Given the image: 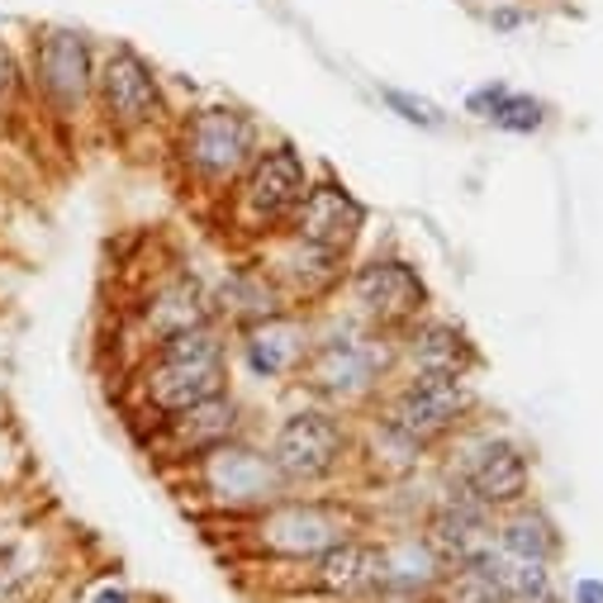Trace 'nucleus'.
Returning a JSON list of instances; mask_svg holds the SVG:
<instances>
[{"instance_id": "obj_1", "label": "nucleus", "mask_w": 603, "mask_h": 603, "mask_svg": "<svg viewBox=\"0 0 603 603\" xmlns=\"http://www.w3.org/2000/svg\"><path fill=\"white\" fill-rule=\"evenodd\" d=\"M138 390L152 405L157 423L200 405V399L224 395L228 390V352H224L219 333L205 323V328H191V333L162 338L138 371Z\"/></svg>"}, {"instance_id": "obj_2", "label": "nucleus", "mask_w": 603, "mask_h": 603, "mask_svg": "<svg viewBox=\"0 0 603 603\" xmlns=\"http://www.w3.org/2000/svg\"><path fill=\"white\" fill-rule=\"evenodd\" d=\"M476 405L466 380H452V376H409L399 390L385 399V413H380V428L395 447L405 452H428L437 447L442 437H452L462 419Z\"/></svg>"}, {"instance_id": "obj_3", "label": "nucleus", "mask_w": 603, "mask_h": 603, "mask_svg": "<svg viewBox=\"0 0 603 603\" xmlns=\"http://www.w3.org/2000/svg\"><path fill=\"white\" fill-rule=\"evenodd\" d=\"M348 537H356V513L328 499H276L248 523V542L257 551L291 556V561H314Z\"/></svg>"}, {"instance_id": "obj_4", "label": "nucleus", "mask_w": 603, "mask_h": 603, "mask_svg": "<svg viewBox=\"0 0 603 603\" xmlns=\"http://www.w3.org/2000/svg\"><path fill=\"white\" fill-rule=\"evenodd\" d=\"M177 152L185 171L205 185H234L257 157V128L238 110H195L181 124Z\"/></svg>"}, {"instance_id": "obj_5", "label": "nucleus", "mask_w": 603, "mask_h": 603, "mask_svg": "<svg viewBox=\"0 0 603 603\" xmlns=\"http://www.w3.org/2000/svg\"><path fill=\"white\" fill-rule=\"evenodd\" d=\"M309 191V177H305V162L291 143H276V148L257 152L248 171L238 177V219L257 228V234H285L291 214L299 209V200Z\"/></svg>"}, {"instance_id": "obj_6", "label": "nucleus", "mask_w": 603, "mask_h": 603, "mask_svg": "<svg viewBox=\"0 0 603 603\" xmlns=\"http://www.w3.org/2000/svg\"><path fill=\"white\" fill-rule=\"evenodd\" d=\"M195 480H200V490L214 499V509H228V513H262L291 490V485L276 476L271 456L238 447V442H224V447L200 456Z\"/></svg>"}, {"instance_id": "obj_7", "label": "nucleus", "mask_w": 603, "mask_h": 603, "mask_svg": "<svg viewBox=\"0 0 603 603\" xmlns=\"http://www.w3.org/2000/svg\"><path fill=\"white\" fill-rule=\"evenodd\" d=\"M348 456V428L323 409L291 413L271 437V466L285 485H319Z\"/></svg>"}, {"instance_id": "obj_8", "label": "nucleus", "mask_w": 603, "mask_h": 603, "mask_svg": "<svg viewBox=\"0 0 603 603\" xmlns=\"http://www.w3.org/2000/svg\"><path fill=\"white\" fill-rule=\"evenodd\" d=\"M385 356L390 352H385V342H376V338L338 333V338L314 342L305 366H299L295 376H299V385H309V390L323 399H362L380 385Z\"/></svg>"}, {"instance_id": "obj_9", "label": "nucleus", "mask_w": 603, "mask_h": 603, "mask_svg": "<svg viewBox=\"0 0 603 603\" xmlns=\"http://www.w3.org/2000/svg\"><path fill=\"white\" fill-rule=\"evenodd\" d=\"M352 299L380 333H409L428 309V285L409 262L399 257H376L352 271Z\"/></svg>"}, {"instance_id": "obj_10", "label": "nucleus", "mask_w": 603, "mask_h": 603, "mask_svg": "<svg viewBox=\"0 0 603 603\" xmlns=\"http://www.w3.org/2000/svg\"><path fill=\"white\" fill-rule=\"evenodd\" d=\"M362 228H366L362 200L338 181H319V185H309L305 191L299 209L291 214V224H285V234L309 242V248H319V252L348 257L356 248V238H362Z\"/></svg>"}, {"instance_id": "obj_11", "label": "nucleus", "mask_w": 603, "mask_h": 603, "mask_svg": "<svg viewBox=\"0 0 603 603\" xmlns=\"http://www.w3.org/2000/svg\"><path fill=\"white\" fill-rule=\"evenodd\" d=\"M527 480H533L527 456H523V447H513L509 437L476 442V447L466 452L462 470H456V490H466L470 499H480L490 513H504L513 504H523V499H527Z\"/></svg>"}, {"instance_id": "obj_12", "label": "nucleus", "mask_w": 603, "mask_h": 603, "mask_svg": "<svg viewBox=\"0 0 603 603\" xmlns=\"http://www.w3.org/2000/svg\"><path fill=\"white\" fill-rule=\"evenodd\" d=\"M423 547L437 556L442 570L476 561V556H485L494 547V513L485 509L480 499H470L466 490H452L433 513H428Z\"/></svg>"}, {"instance_id": "obj_13", "label": "nucleus", "mask_w": 603, "mask_h": 603, "mask_svg": "<svg viewBox=\"0 0 603 603\" xmlns=\"http://www.w3.org/2000/svg\"><path fill=\"white\" fill-rule=\"evenodd\" d=\"M100 105H105L114 128H148L162 114V91H157L152 67L134 48H114L100 67Z\"/></svg>"}, {"instance_id": "obj_14", "label": "nucleus", "mask_w": 603, "mask_h": 603, "mask_svg": "<svg viewBox=\"0 0 603 603\" xmlns=\"http://www.w3.org/2000/svg\"><path fill=\"white\" fill-rule=\"evenodd\" d=\"M238 399L234 395H214V399H200V405L171 413V419L157 423V442L177 456V462H200L205 452L224 447V442L238 437Z\"/></svg>"}, {"instance_id": "obj_15", "label": "nucleus", "mask_w": 603, "mask_h": 603, "mask_svg": "<svg viewBox=\"0 0 603 603\" xmlns=\"http://www.w3.org/2000/svg\"><path fill=\"white\" fill-rule=\"evenodd\" d=\"M34 77H38L43 91H48L53 105L77 110L81 100L91 95V81H95L86 38L71 34V29H48L34 48Z\"/></svg>"}, {"instance_id": "obj_16", "label": "nucleus", "mask_w": 603, "mask_h": 603, "mask_svg": "<svg viewBox=\"0 0 603 603\" xmlns=\"http://www.w3.org/2000/svg\"><path fill=\"white\" fill-rule=\"evenodd\" d=\"M309 348L314 342L295 314H271V319L242 328V366H248L257 380L295 376V371L305 366Z\"/></svg>"}, {"instance_id": "obj_17", "label": "nucleus", "mask_w": 603, "mask_h": 603, "mask_svg": "<svg viewBox=\"0 0 603 603\" xmlns=\"http://www.w3.org/2000/svg\"><path fill=\"white\" fill-rule=\"evenodd\" d=\"M314 584L323 594H376L390 584V551L376 547V542L348 537L338 547H328L323 556H314Z\"/></svg>"}, {"instance_id": "obj_18", "label": "nucleus", "mask_w": 603, "mask_h": 603, "mask_svg": "<svg viewBox=\"0 0 603 603\" xmlns=\"http://www.w3.org/2000/svg\"><path fill=\"white\" fill-rule=\"evenodd\" d=\"M405 356H409L413 376H452V380H466L470 366L480 362L462 328L437 323V319L409 328V333H405Z\"/></svg>"}, {"instance_id": "obj_19", "label": "nucleus", "mask_w": 603, "mask_h": 603, "mask_svg": "<svg viewBox=\"0 0 603 603\" xmlns=\"http://www.w3.org/2000/svg\"><path fill=\"white\" fill-rule=\"evenodd\" d=\"M205 323H209V299L195 276H171L162 291L148 299V309H143V328H148L152 348L162 338L191 333V328H205Z\"/></svg>"}, {"instance_id": "obj_20", "label": "nucleus", "mask_w": 603, "mask_h": 603, "mask_svg": "<svg viewBox=\"0 0 603 603\" xmlns=\"http://www.w3.org/2000/svg\"><path fill=\"white\" fill-rule=\"evenodd\" d=\"M214 309L224 314L228 323L238 328H248V323H262V319H271V314H285V295H281V285L271 281V271L262 266H238L234 276H228L224 285H219V295H214ZM209 309V314H214Z\"/></svg>"}, {"instance_id": "obj_21", "label": "nucleus", "mask_w": 603, "mask_h": 603, "mask_svg": "<svg viewBox=\"0 0 603 603\" xmlns=\"http://www.w3.org/2000/svg\"><path fill=\"white\" fill-rule=\"evenodd\" d=\"M494 547L513 556V561L547 566V561H556V551H561V533H556V523L537 504L523 499V504L504 509V519H494Z\"/></svg>"}, {"instance_id": "obj_22", "label": "nucleus", "mask_w": 603, "mask_h": 603, "mask_svg": "<svg viewBox=\"0 0 603 603\" xmlns=\"http://www.w3.org/2000/svg\"><path fill=\"white\" fill-rule=\"evenodd\" d=\"M437 603H509L504 584L494 576V547L476 561L447 566L437 580Z\"/></svg>"}, {"instance_id": "obj_23", "label": "nucleus", "mask_w": 603, "mask_h": 603, "mask_svg": "<svg viewBox=\"0 0 603 603\" xmlns=\"http://www.w3.org/2000/svg\"><path fill=\"white\" fill-rule=\"evenodd\" d=\"M490 124L504 128V134H537V128L547 124V110H542V100H533V95H504L499 110L490 114Z\"/></svg>"}, {"instance_id": "obj_24", "label": "nucleus", "mask_w": 603, "mask_h": 603, "mask_svg": "<svg viewBox=\"0 0 603 603\" xmlns=\"http://www.w3.org/2000/svg\"><path fill=\"white\" fill-rule=\"evenodd\" d=\"M380 100L390 105L399 120L413 124V128H442L447 124V114H442L433 100H423V95H409V91H380Z\"/></svg>"}, {"instance_id": "obj_25", "label": "nucleus", "mask_w": 603, "mask_h": 603, "mask_svg": "<svg viewBox=\"0 0 603 603\" xmlns=\"http://www.w3.org/2000/svg\"><path fill=\"white\" fill-rule=\"evenodd\" d=\"M509 91L499 81H490V86H480V91H470V100H466V110L470 114H480V120H490V114L499 110V100H504Z\"/></svg>"}, {"instance_id": "obj_26", "label": "nucleus", "mask_w": 603, "mask_h": 603, "mask_svg": "<svg viewBox=\"0 0 603 603\" xmlns=\"http://www.w3.org/2000/svg\"><path fill=\"white\" fill-rule=\"evenodd\" d=\"M20 594H24V580H20V570L0 566V603H20Z\"/></svg>"}, {"instance_id": "obj_27", "label": "nucleus", "mask_w": 603, "mask_h": 603, "mask_svg": "<svg viewBox=\"0 0 603 603\" xmlns=\"http://www.w3.org/2000/svg\"><path fill=\"white\" fill-rule=\"evenodd\" d=\"M570 599H576V603H603V580H576Z\"/></svg>"}, {"instance_id": "obj_28", "label": "nucleus", "mask_w": 603, "mask_h": 603, "mask_svg": "<svg viewBox=\"0 0 603 603\" xmlns=\"http://www.w3.org/2000/svg\"><path fill=\"white\" fill-rule=\"evenodd\" d=\"M490 24H494V29H519V24H523V10H494Z\"/></svg>"}, {"instance_id": "obj_29", "label": "nucleus", "mask_w": 603, "mask_h": 603, "mask_svg": "<svg viewBox=\"0 0 603 603\" xmlns=\"http://www.w3.org/2000/svg\"><path fill=\"white\" fill-rule=\"evenodd\" d=\"M91 603H134V599H128V590H114V584H105V590H100Z\"/></svg>"}, {"instance_id": "obj_30", "label": "nucleus", "mask_w": 603, "mask_h": 603, "mask_svg": "<svg viewBox=\"0 0 603 603\" xmlns=\"http://www.w3.org/2000/svg\"><path fill=\"white\" fill-rule=\"evenodd\" d=\"M542 603H561V599H556V594H551V599H542Z\"/></svg>"}]
</instances>
